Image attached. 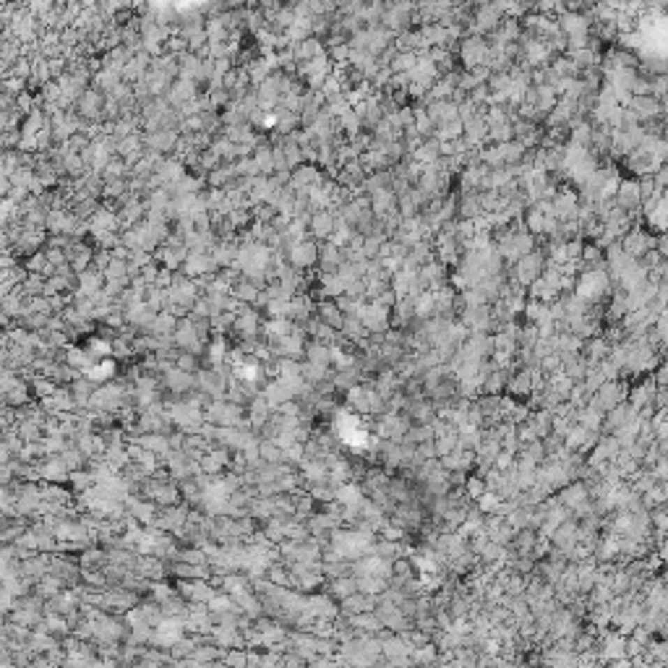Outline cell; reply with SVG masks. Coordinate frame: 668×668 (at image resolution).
<instances>
[{"mask_svg":"<svg viewBox=\"0 0 668 668\" xmlns=\"http://www.w3.org/2000/svg\"><path fill=\"white\" fill-rule=\"evenodd\" d=\"M248 408H243L238 402H230L228 397L225 399H211L209 405L204 408V418L209 423H217V426H240L243 418H246Z\"/></svg>","mask_w":668,"mask_h":668,"instance_id":"1","label":"cell"},{"mask_svg":"<svg viewBox=\"0 0 668 668\" xmlns=\"http://www.w3.org/2000/svg\"><path fill=\"white\" fill-rule=\"evenodd\" d=\"M172 339H175V345H178L180 350H188V352H196V355H204V352H207V345H209V337H204L201 329L188 316L178 321V329H175Z\"/></svg>","mask_w":668,"mask_h":668,"instance_id":"2","label":"cell"},{"mask_svg":"<svg viewBox=\"0 0 668 668\" xmlns=\"http://www.w3.org/2000/svg\"><path fill=\"white\" fill-rule=\"evenodd\" d=\"M319 251L321 243L309 235V238H303L300 243L288 248V264L295 267V269H311L313 264H319Z\"/></svg>","mask_w":668,"mask_h":668,"instance_id":"3","label":"cell"},{"mask_svg":"<svg viewBox=\"0 0 668 668\" xmlns=\"http://www.w3.org/2000/svg\"><path fill=\"white\" fill-rule=\"evenodd\" d=\"M105 100H107V94H105L100 87L91 84L89 89L79 97V102H76V112H79L87 123H100L102 112H105Z\"/></svg>","mask_w":668,"mask_h":668,"instance_id":"4","label":"cell"},{"mask_svg":"<svg viewBox=\"0 0 668 668\" xmlns=\"http://www.w3.org/2000/svg\"><path fill=\"white\" fill-rule=\"evenodd\" d=\"M329 180L327 172H321L316 162H303L298 168H292V178H290L288 186H292L295 191H313L324 186Z\"/></svg>","mask_w":668,"mask_h":668,"instance_id":"5","label":"cell"},{"mask_svg":"<svg viewBox=\"0 0 668 668\" xmlns=\"http://www.w3.org/2000/svg\"><path fill=\"white\" fill-rule=\"evenodd\" d=\"M358 316H360V321L366 324L369 334L389 329V321H392L389 306H384V303H379V300H369V303H363L358 311Z\"/></svg>","mask_w":668,"mask_h":668,"instance_id":"6","label":"cell"},{"mask_svg":"<svg viewBox=\"0 0 668 668\" xmlns=\"http://www.w3.org/2000/svg\"><path fill=\"white\" fill-rule=\"evenodd\" d=\"M282 81H285V70L277 68L272 70L267 79L261 81L259 87H256V94H259L261 100V107L267 112H272L274 107L279 105V100H282Z\"/></svg>","mask_w":668,"mask_h":668,"instance_id":"7","label":"cell"},{"mask_svg":"<svg viewBox=\"0 0 668 668\" xmlns=\"http://www.w3.org/2000/svg\"><path fill=\"white\" fill-rule=\"evenodd\" d=\"M543 272H546V256H543V251H530V253H525V256L517 261L514 279H517L519 285H533Z\"/></svg>","mask_w":668,"mask_h":668,"instance_id":"8","label":"cell"},{"mask_svg":"<svg viewBox=\"0 0 668 668\" xmlns=\"http://www.w3.org/2000/svg\"><path fill=\"white\" fill-rule=\"evenodd\" d=\"M162 389L168 394H188L196 389V373L170 366L168 371H162Z\"/></svg>","mask_w":668,"mask_h":668,"instance_id":"9","label":"cell"},{"mask_svg":"<svg viewBox=\"0 0 668 668\" xmlns=\"http://www.w3.org/2000/svg\"><path fill=\"white\" fill-rule=\"evenodd\" d=\"M141 133H144V131H141ZM178 141H180L178 128H160V131H149V133H144V144H147V149L160 151L162 157L175 154Z\"/></svg>","mask_w":668,"mask_h":668,"instance_id":"10","label":"cell"},{"mask_svg":"<svg viewBox=\"0 0 668 668\" xmlns=\"http://www.w3.org/2000/svg\"><path fill=\"white\" fill-rule=\"evenodd\" d=\"M334 228H337V209H319L311 214L309 220V235L313 240H329L334 235Z\"/></svg>","mask_w":668,"mask_h":668,"instance_id":"11","label":"cell"},{"mask_svg":"<svg viewBox=\"0 0 668 668\" xmlns=\"http://www.w3.org/2000/svg\"><path fill=\"white\" fill-rule=\"evenodd\" d=\"M180 269L186 272L188 277L199 279V277H204V274H217L220 267H217V261H214L211 253H204V251H188V259L183 261Z\"/></svg>","mask_w":668,"mask_h":668,"instance_id":"12","label":"cell"},{"mask_svg":"<svg viewBox=\"0 0 668 668\" xmlns=\"http://www.w3.org/2000/svg\"><path fill=\"white\" fill-rule=\"evenodd\" d=\"M37 465L42 470V480H47V483H68L70 480V470L60 454H45L37 459Z\"/></svg>","mask_w":668,"mask_h":668,"instance_id":"13","label":"cell"},{"mask_svg":"<svg viewBox=\"0 0 668 668\" xmlns=\"http://www.w3.org/2000/svg\"><path fill=\"white\" fill-rule=\"evenodd\" d=\"M40 405L47 410V413H76V410H79V405H76V397H73L70 387H58V389L52 392V394L42 397Z\"/></svg>","mask_w":668,"mask_h":668,"instance_id":"14","label":"cell"},{"mask_svg":"<svg viewBox=\"0 0 668 668\" xmlns=\"http://www.w3.org/2000/svg\"><path fill=\"white\" fill-rule=\"evenodd\" d=\"M379 603V595H369V593H352L348 598L339 600V616H355V614H363V611H373Z\"/></svg>","mask_w":668,"mask_h":668,"instance_id":"15","label":"cell"},{"mask_svg":"<svg viewBox=\"0 0 668 668\" xmlns=\"http://www.w3.org/2000/svg\"><path fill=\"white\" fill-rule=\"evenodd\" d=\"M309 611L316 618H327V621H334L339 616V600L332 598L329 593H311L309 595Z\"/></svg>","mask_w":668,"mask_h":668,"instance_id":"16","label":"cell"},{"mask_svg":"<svg viewBox=\"0 0 668 668\" xmlns=\"http://www.w3.org/2000/svg\"><path fill=\"white\" fill-rule=\"evenodd\" d=\"M186 259H188V248H186V246L162 243L160 248L154 251V261H157L160 267H168V269H172V272H178Z\"/></svg>","mask_w":668,"mask_h":668,"instance_id":"17","label":"cell"},{"mask_svg":"<svg viewBox=\"0 0 668 668\" xmlns=\"http://www.w3.org/2000/svg\"><path fill=\"white\" fill-rule=\"evenodd\" d=\"M157 313H160V311L154 309V306H149L147 300H139L136 306H131V309L126 311V324L136 327L139 332H147L151 327V321L157 319Z\"/></svg>","mask_w":668,"mask_h":668,"instance_id":"18","label":"cell"},{"mask_svg":"<svg viewBox=\"0 0 668 668\" xmlns=\"http://www.w3.org/2000/svg\"><path fill=\"white\" fill-rule=\"evenodd\" d=\"M196 97H199V84H196V81H186V79H175L172 87L168 89V94H165V100H168L170 105H175V107H183L186 102L196 100Z\"/></svg>","mask_w":668,"mask_h":668,"instance_id":"19","label":"cell"},{"mask_svg":"<svg viewBox=\"0 0 668 668\" xmlns=\"http://www.w3.org/2000/svg\"><path fill=\"white\" fill-rule=\"evenodd\" d=\"M240 175L238 170H235V162H222V165H217L214 170H209L207 172V186L209 188H230L232 183H238Z\"/></svg>","mask_w":668,"mask_h":668,"instance_id":"20","label":"cell"},{"mask_svg":"<svg viewBox=\"0 0 668 668\" xmlns=\"http://www.w3.org/2000/svg\"><path fill=\"white\" fill-rule=\"evenodd\" d=\"M345 248L332 243V240H324L319 251V269L321 272H337L342 264H345Z\"/></svg>","mask_w":668,"mask_h":668,"instance_id":"21","label":"cell"},{"mask_svg":"<svg viewBox=\"0 0 668 668\" xmlns=\"http://www.w3.org/2000/svg\"><path fill=\"white\" fill-rule=\"evenodd\" d=\"M94 251H97V248L87 246L84 240H73L68 248H66V253H68V261H70V267H73V272L89 269L91 264H94Z\"/></svg>","mask_w":668,"mask_h":668,"instance_id":"22","label":"cell"},{"mask_svg":"<svg viewBox=\"0 0 668 668\" xmlns=\"http://www.w3.org/2000/svg\"><path fill=\"white\" fill-rule=\"evenodd\" d=\"M157 180L162 186H170V183H178L183 175H186V162L180 157H162V162L157 165Z\"/></svg>","mask_w":668,"mask_h":668,"instance_id":"23","label":"cell"},{"mask_svg":"<svg viewBox=\"0 0 668 668\" xmlns=\"http://www.w3.org/2000/svg\"><path fill=\"white\" fill-rule=\"evenodd\" d=\"M462 60L468 63L470 68H478V66H486L489 63V45L483 40H478V37H473V40H468L465 45H462Z\"/></svg>","mask_w":668,"mask_h":668,"instance_id":"24","label":"cell"},{"mask_svg":"<svg viewBox=\"0 0 668 668\" xmlns=\"http://www.w3.org/2000/svg\"><path fill=\"white\" fill-rule=\"evenodd\" d=\"M110 230H123L118 211L100 207V209H97V214H94V217L89 220V235L94 238V235H100V232H110Z\"/></svg>","mask_w":668,"mask_h":668,"instance_id":"25","label":"cell"},{"mask_svg":"<svg viewBox=\"0 0 668 668\" xmlns=\"http://www.w3.org/2000/svg\"><path fill=\"white\" fill-rule=\"evenodd\" d=\"M358 590H360V579L355 577V574H342V577L327 579V593L337 600L348 598V595L358 593Z\"/></svg>","mask_w":668,"mask_h":668,"instance_id":"26","label":"cell"},{"mask_svg":"<svg viewBox=\"0 0 668 668\" xmlns=\"http://www.w3.org/2000/svg\"><path fill=\"white\" fill-rule=\"evenodd\" d=\"M316 316H319L324 324L334 327V329H342V324H345V313H342V309L337 306V300H332V298H324L316 303Z\"/></svg>","mask_w":668,"mask_h":668,"instance_id":"27","label":"cell"},{"mask_svg":"<svg viewBox=\"0 0 668 668\" xmlns=\"http://www.w3.org/2000/svg\"><path fill=\"white\" fill-rule=\"evenodd\" d=\"M303 360H311V363H319V366H334V352H332V345H327V342H319V339H311L309 345H306V358Z\"/></svg>","mask_w":668,"mask_h":668,"instance_id":"28","label":"cell"},{"mask_svg":"<svg viewBox=\"0 0 668 668\" xmlns=\"http://www.w3.org/2000/svg\"><path fill=\"white\" fill-rule=\"evenodd\" d=\"M201 66H204V55H199V52L180 55V79L201 84Z\"/></svg>","mask_w":668,"mask_h":668,"instance_id":"29","label":"cell"},{"mask_svg":"<svg viewBox=\"0 0 668 668\" xmlns=\"http://www.w3.org/2000/svg\"><path fill=\"white\" fill-rule=\"evenodd\" d=\"M66 588H68V585H66V582H63L58 574H52V572L42 574V577L34 582V593H37V595H42L45 600L55 598V595H58V593H63Z\"/></svg>","mask_w":668,"mask_h":668,"instance_id":"30","label":"cell"},{"mask_svg":"<svg viewBox=\"0 0 668 668\" xmlns=\"http://www.w3.org/2000/svg\"><path fill=\"white\" fill-rule=\"evenodd\" d=\"M76 290L87 292V295H94V292L105 290V272H100L97 267H89V269L79 272V288Z\"/></svg>","mask_w":668,"mask_h":668,"instance_id":"31","label":"cell"},{"mask_svg":"<svg viewBox=\"0 0 668 668\" xmlns=\"http://www.w3.org/2000/svg\"><path fill=\"white\" fill-rule=\"evenodd\" d=\"M327 52V45L319 40V37H306L303 42H295V58H298V66L306 63V60H313Z\"/></svg>","mask_w":668,"mask_h":668,"instance_id":"32","label":"cell"},{"mask_svg":"<svg viewBox=\"0 0 668 668\" xmlns=\"http://www.w3.org/2000/svg\"><path fill=\"white\" fill-rule=\"evenodd\" d=\"M178 316H172L170 311H160L157 313V319L151 321V327L144 334H154V337H170V334H175V329H178Z\"/></svg>","mask_w":668,"mask_h":668,"instance_id":"33","label":"cell"},{"mask_svg":"<svg viewBox=\"0 0 668 668\" xmlns=\"http://www.w3.org/2000/svg\"><path fill=\"white\" fill-rule=\"evenodd\" d=\"M66 363L73 366V369H79L81 373H87L97 360L91 358V352L87 348H81V345H68V348H66Z\"/></svg>","mask_w":668,"mask_h":668,"instance_id":"34","label":"cell"},{"mask_svg":"<svg viewBox=\"0 0 668 668\" xmlns=\"http://www.w3.org/2000/svg\"><path fill=\"white\" fill-rule=\"evenodd\" d=\"M232 298L238 300V303H253L256 306V298H259V292H261V288L259 285H253L251 279H246V277H240L235 285H232Z\"/></svg>","mask_w":668,"mask_h":668,"instance_id":"35","label":"cell"},{"mask_svg":"<svg viewBox=\"0 0 668 668\" xmlns=\"http://www.w3.org/2000/svg\"><path fill=\"white\" fill-rule=\"evenodd\" d=\"M68 483H70V489H73V493H87L89 489L97 486V475H94L89 468H81V470H73V473H70Z\"/></svg>","mask_w":668,"mask_h":668,"instance_id":"36","label":"cell"},{"mask_svg":"<svg viewBox=\"0 0 668 668\" xmlns=\"http://www.w3.org/2000/svg\"><path fill=\"white\" fill-rule=\"evenodd\" d=\"M84 376H89L94 384H105V381L115 379V363H112L110 358H105V360H100V363H94Z\"/></svg>","mask_w":668,"mask_h":668,"instance_id":"37","label":"cell"},{"mask_svg":"<svg viewBox=\"0 0 668 668\" xmlns=\"http://www.w3.org/2000/svg\"><path fill=\"white\" fill-rule=\"evenodd\" d=\"M29 402H31V394H29L27 381H21L19 387H13L10 392H3V405H8V408H24V405H29Z\"/></svg>","mask_w":668,"mask_h":668,"instance_id":"38","label":"cell"},{"mask_svg":"<svg viewBox=\"0 0 668 668\" xmlns=\"http://www.w3.org/2000/svg\"><path fill=\"white\" fill-rule=\"evenodd\" d=\"M334 371L329 366H319V363H311V360H303V379L309 381L311 387L321 384L324 379H329Z\"/></svg>","mask_w":668,"mask_h":668,"instance_id":"39","label":"cell"},{"mask_svg":"<svg viewBox=\"0 0 668 668\" xmlns=\"http://www.w3.org/2000/svg\"><path fill=\"white\" fill-rule=\"evenodd\" d=\"M180 493H183V501H186V504H191V507H196V504L204 499V489H201L199 483H196V478L180 480Z\"/></svg>","mask_w":668,"mask_h":668,"instance_id":"40","label":"cell"},{"mask_svg":"<svg viewBox=\"0 0 668 668\" xmlns=\"http://www.w3.org/2000/svg\"><path fill=\"white\" fill-rule=\"evenodd\" d=\"M60 457H63V462L68 465L70 473H73V470H81V468H87V465H89V457H87V454H84V452H81V449L76 447V444H70V447L66 449V452H63Z\"/></svg>","mask_w":668,"mask_h":668,"instance_id":"41","label":"cell"},{"mask_svg":"<svg viewBox=\"0 0 668 668\" xmlns=\"http://www.w3.org/2000/svg\"><path fill=\"white\" fill-rule=\"evenodd\" d=\"M220 590L211 585L209 579H196V588H193V595H191V603H209Z\"/></svg>","mask_w":668,"mask_h":668,"instance_id":"42","label":"cell"},{"mask_svg":"<svg viewBox=\"0 0 668 668\" xmlns=\"http://www.w3.org/2000/svg\"><path fill=\"white\" fill-rule=\"evenodd\" d=\"M175 366L183 371H191V373H196V371H201V355H196V352H188V350H180L178 358H175Z\"/></svg>","mask_w":668,"mask_h":668,"instance_id":"43","label":"cell"},{"mask_svg":"<svg viewBox=\"0 0 668 668\" xmlns=\"http://www.w3.org/2000/svg\"><path fill=\"white\" fill-rule=\"evenodd\" d=\"M42 444H45V454H63L70 447V439L68 436H45Z\"/></svg>","mask_w":668,"mask_h":668,"instance_id":"44","label":"cell"},{"mask_svg":"<svg viewBox=\"0 0 668 668\" xmlns=\"http://www.w3.org/2000/svg\"><path fill=\"white\" fill-rule=\"evenodd\" d=\"M235 170H238L240 178H259L261 175V170L253 157H240V160H235Z\"/></svg>","mask_w":668,"mask_h":668,"instance_id":"45","label":"cell"},{"mask_svg":"<svg viewBox=\"0 0 668 668\" xmlns=\"http://www.w3.org/2000/svg\"><path fill=\"white\" fill-rule=\"evenodd\" d=\"M334 300H337V306L342 309V313H345V316H352V313H358L360 306H363V300L350 298V295H345V292H342L339 298H334Z\"/></svg>","mask_w":668,"mask_h":668,"instance_id":"46","label":"cell"},{"mask_svg":"<svg viewBox=\"0 0 668 668\" xmlns=\"http://www.w3.org/2000/svg\"><path fill=\"white\" fill-rule=\"evenodd\" d=\"M110 261H112V251L97 248L94 251V264H91V267H97L100 272H105L107 267H110Z\"/></svg>","mask_w":668,"mask_h":668,"instance_id":"47","label":"cell"},{"mask_svg":"<svg viewBox=\"0 0 668 668\" xmlns=\"http://www.w3.org/2000/svg\"><path fill=\"white\" fill-rule=\"evenodd\" d=\"M339 6H342V0H324V10H327V13L339 10Z\"/></svg>","mask_w":668,"mask_h":668,"instance_id":"48","label":"cell"}]
</instances>
